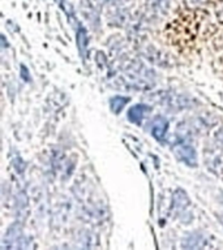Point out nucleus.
I'll list each match as a JSON object with an SVG mask.
<instances>
[{"mask_svg": "<svg viewBox=\"0 0 223 250\" xmlns=\"http://www.w3.org/2000/svg\"><path fill=\"white\" fill-rule=\"evenodd\" d=\"M172 151L175 154L176 159L191 168L197 167L199 159H197V151L195 146L189 144L185 138H180L178 142L172 145Z\"/></svg>", "mask_w": 223, "mask_h": 250, "instance_id": "obj_1", "label": "nucleus"}, {"mask_svg": "<svg viewBox=\"0 0 223 250\" xmlns=\"http://www.w3.org/2000/svg\"><path fill=\"white\" fill-rule=\"evenodd\" d=\"M168 128H170V121L163 115H156L146 124V130L149 134L158 142H163L167 136Z\"/></svg>", "mask_w": 223, "mask_h": 250, "instance_id": "obj_2", "label": "nucleus"}, {"mask_svg": "<svg viewBox=\"0 0 223 250\" xmlns=\"http://www.w3.org/2000/svg\"><path fill=\"white\" fill-rule=\"evenodd\" d=\"M153 107L152 105L146 104V103H137V104L132 105L131 108L127 111V119L131 124L133 125H142L145 119H148L149 115L152 113Z\"/></svg>", "mask_w": 223, "mask_h": 250, "instance_id": "obj_3", "label": "nucleus"}, {"mask_svg": "<svg viewBox=\"0 0 223 250\" xmlns=\"http://www.w3.org/2000/svg\"><path fill=\"white\" fill-rule=\"evenodd\" d=\"M191 97H185L181 94H172V95H164L162 103L172 108L174 111H180V109L189 108L191 107Z\"/></svg>", "mask_w": 223, "mask_h": 250, "instance_id": "obj_4", "label": "nucleus"}, {"mask_svg": "<svg viewBox=\"0 0 223 250\" xmlns=\"http://www.w3.org/2000/svg\"><path fill=\"white\" fill-rule=\"evenodd\" d=\"M207 245V238L202 232H191L181 240V248L184 249H201Z\"/></svg>", "mask_w": 223, "mask_h": 250, "instance_id": "obj_5", "label": "nucleus"}, {"mask_svg": "<svg viewBox=\"0 0 223 250\" xmlns=\"http://www.w3.org/2000/svg\"><path fill=\"white\" fill-rule=\"evenodd\" d=\"M76 41H77V47L80 51V55L82 58H85L88 54V46H89V38H88V33L84 25L78 23L76 27Z\"/></svg>", "mask_w": 223, "mask_h": 250, "instance_id": "obj_6", "label": "nucleus"}, {"mask_svg": "<svg viewBox=\"0 0 223 250\" xmlns=\"http://www.w3.org/2000/svg\"><path fill=\"white\" fill-rule=\"evenodd\" d=\"M131 102V97H125V95H113L109 99V105L111 112L115 115H120L125 105Z\"/></svg>", "mask_w": 223, "mask_h": 250, "instance_id": "obj_7", "label": "nucleus"}, {"mask_svg": "<svg viewBox=\"0 0 223 250\" xmlns=\"http://www.w3.org/2000/svg\"><path fill=\"white\" fill-rule=\"evenodd\" d=\"M168 4H170V0H148L149 11L154 13V15L164 13L167 11Z\"/></svg>", "mask_w": 223, "mask_h": 250, "instance_id": "obj_8", "label": "nucleus"}, {"mask_svg": "<svg viewBox=\"0 0 223 250\" xmlns=\"http://www.w3.org/2000/svg\"><path fill=\"white\" fill-rule=\"evenodd\" d=\"M20 77H21V80H23L25 82L31 81L30 74H29V69H27L25 65H20Z\"/></svg>", "mask_w": 223, "mask_h": 250, "instance_id": "obj_9", "label": "nucleus"}, {"mask_svg": "<svg viewBox=\"0 0 223 250\" xmlns=\"http://www.w3.org/2000/svg\"><path fill=\"white\" fill-rule=\"evenodd\" d=\"M213 43H214L215 46H217V48H219V50H223V30L219 31L218 34H217V37L213 39Z\"/></svg>", "mask_w": 223, "mask_h": 250, "instance_id": "obj_10", "label": "nucleus"}, {"mask_svg": "<svg viewBox=\"0 0 223 250\" xmlns=\"http://www.w3.org/2000/svg\"><path fill=\"white\" fill-rule=\"evenodd\" d=\"M187 1H189V4H191L192 7H199V5H201L202 3H205L206 0H187Z\"/></svg>", "mask_w": 223, "mask_h": 250, "instance_id": "obj_11", "label": "nucleus"}, {"mask_svg": "<svg viewBox=\"0 0 223 250\" xmlns=\"http://www.w3.org/2000/svg\"><path fill=\"white\" fill-rule=\"evenodd\" d=\"M219 220H221V223L223 224V215H219Z\"/></svg>", "mask_w": 223, "mask_h": 250, "instance_id": "obj_12", "label": "nucleus"}, {"mask_svg": "<svg viewBox=\"0 0 223 250\" xmlns=\"http://www.w3.org/2000/svg\"><path fill=\"white\" fill-rule=\"evenodd\" d=\"M55 1H62V0H55Z\"/></svg>", "mask_w": 223, "mask_h": 250, "instance_id": "obj_13", "label": "nucleus"}]
</instances>
